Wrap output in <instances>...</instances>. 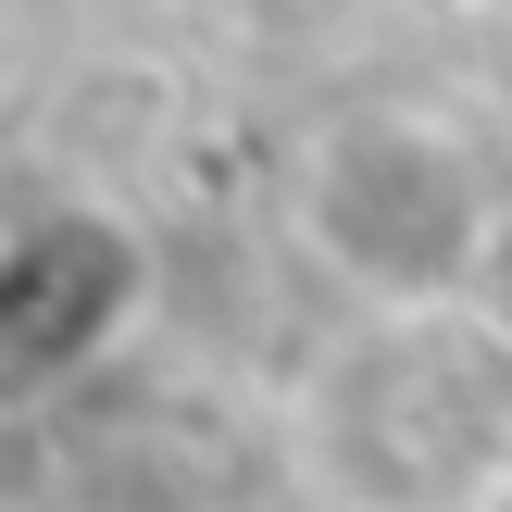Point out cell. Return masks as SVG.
<instances>
[{
	"mask_svg": "<svg viewBox=\"0 0 512 512\" xmlns=\"http://www.w3.org/2000/svg\"><path fill=\"white\" fill-rule=\"evenodd\" d=\"M512 463V350L475 313L363 325L325 413L300 425V475L350 512H475Z\"/></svg>",
	"mask_w": 512,
	"mask_h": 512,
	"instance_id": "cell-2",
	"label": "cell"
},
{
	"mask_svg": "<svg viewBox=\"0 0 512 512\" xmlns=\"http://www.w3.org/2000/svg\"><path fill=\"white\" fill-rule=\"evenodd\" d=\"M150 238L113 200H25L13 238H0V388L13 400H63L88 375H113L150 325Z\"/></svg>",
	"mask_w": 512,
	"mask_h": 512,
	"instance_id": "cell-3",
	"label": "cell"
},
{
	"mask_svg": "<svg viewBox=\"0 0 512 512\" xmlns=\"http://www.w3.org/2000/svg\"><path fill=\"white\" fill-rule=\"evenodd\" d=\"M288 238L363 325L475 313L512 250V175L438 100H350L288 150Z\"/></svg>",
	"mask_w": 512,
	"mask_h": 512,
	"instance_id": "cell-1",
	"label": "cell"
}]
</instances>
